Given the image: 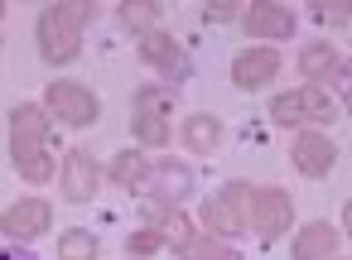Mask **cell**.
Segmentation results:
<instances>
[{"label": "cell", "instance_id": "obj_22", "mask_svg": "<svg viewBox=\"0 0 352 260\" xmlns=\"http://www.w3.org/2000/svg\"><path fill=\"white\" fill-rule=\"evenodd\" d=\"M160 246H164V231H155V226H140V231L126 241V250H131V255H155Z\"/></svg>", "mask_w": 352, "mask_h": 260}, {"label": "cell", "instance_id": "obj_4", "mask_svg": "<svg viewBox=\"0 0 352 260\" xmlns=\"http://www.w3.org/2000/svg\"><path fill=\"white\" fill-rule=\"evenodd\" d=\"M270 121L275 126H304V121H333V102L323 97V87H299V92H280L270 102Z\"/></svg>", "mask_w": 352, "mask_h": 260}, {"label": "cell", "instance_id": "obj_15", "mask_svg": "<svg viewBox=\"0 0 352 260\" xmlns=\"http://www.w3.org/2000/svg\"><path fill=\"white\" fill-rule=\"evenodd\" d=\"M299 73L309 78V87H318V82H338L342 58H338L333 44H309V49L299 54Z\"/></svg>", "mask_w": 352, "mask_h": 260}, {"label": "cell", "instance_id": "obj_26", "mask_svg": "<svg viewBox=\"0 0 352 260\" xmlns=\"http://www.w3.org/2000/svg\"><path fill=\"white\" fill-rule=\"evenodd\" d=\"M342 231L352 236V198H347V207H342Z\"/></svg>", "mask_w": 352, "mask_h": 260}, {"label": "cell", "instance_id": "obj_12", "mask_svg": "<svg viewBox=\"0 0 352 260\" xmlns=\"http://www.w3.org/2000/svg\"><path fill=\"white\" fill-rule=\"evenodd\" d=\"M140 58L145 63H155L169 82H179V78H188V58H184V49L164 34V29H150L145 39H140Z\"/></svg>", "mask_w": 352, "mask_h": 260}, {"label": "cell", "instance_id": "obj_10", "mask_svg": "<svg viewBox=\"0 0 352 260\" xmlns=\"http://www.w3.org/2000/svg\"><path fill=\"white\" fill-rule=\"evenodd\" d=\"M333 159H338V150H333V140H328V135L304 130V135L289 145V164H294L304 178H323V174L333 169Z\"/></svg>", "mask_w": 352, "mask_h": 260}, {"label": "cell", "instance_id": "obj_20", "mask_svg": "<svg viewBox=\"0 0 352 260\" xmlns=\"http://www.w3.org/2000/svg\"><path fill=\"white\" fill-rule=\"evenodd\" d=\"M131 130H135V140H140V145H150V150L169 145V126H164V116H160V111H135Z\"/></svg>", "mask_w": 352, "mask_h": 260}, {"label": "cell", "instance_id": "obj_8", "mask_svg": "<svg viewBox=\"0 0 352 260\" xmlns=\"http://www.w3.org/2000/svg\"><path fill=\"white\" fill-rule=\"evenodd\" d=\"M49 222H54V212H49V202L44 198H20L15 207H6V236L10 241H34V236H44L49 231Z\"/></svg>", "mask_w": 352, "mask_h": 260}, {"label": "cell", "instance_id": "obj_5", "mask_svg": "<svg viewBox=\"0 0 352 260\" xmlns=\"http://www.w3.org/2000/svg\"><path fill=\"white\" fill-rule=\"evenodd\" d=\"M44 106H49L58 121H68V126H97V116H102V102H97L82 82H49Z\"/></svg>", "mask_w": 352, "mask_h": 260}, {"label": "cell", "instance_id": "obj_16", "mask_svg": "<svg viewBox=\"0 0 352 260\" xmlns=\"http://www.w3.org/2000/svg\"><path fill=\"white\" fill-rule=\"evenodd\" d=\"M184 145H188L193 154H212V150L222 145V121L208 116V111L188 116V121H184Z\"/></svg>", "mask_w": 352, "mask_h": 260}, {"label": "cell", "instance_id": "obj_3", "mask_svg": "<svg viewBox=\"0 0 352 260\" xmlns=\"http://www.w3.org/2000/svg\"><path fill=\"white\" fill-rule=\"evenodd\" d=\"M251 183H227L217 198H203V226L222 241V236H236L241 226H246V217H241V207H251Z\"/></svg>", "mask_w": 352, "mask_h": 260}, {"label": "cell", "instance_id": "obj_1", "mask_svg": "<svg viewBox=\"0 0 352 260\" xmlns=\"http://www.w3.org/2000/svg\"><path fill=\"white\" fill-rule=\"evenodd\" d=\"M10 159L30 183L54 178V150H49V116L34 102H20L10 111Z\"/></svg>", "mask_w": 352, "mask_h": 260}, {"label": "cell", "instance_id": "obj_25", "mask_svg": "<svg viewBox=\"0 0 352 260\" xmlns=\"http://www.w3.org/2000/svg\"><path fill=\"white\" fill-rule=\"evenodd\" d=\"M0 260H39V255H34L30 246H20V241H10L6 250H0Z\"/></svg>", "mask_w": 352, "mask_h": 260}, {"label": "cell", "instance_id": "obj_2", "mask_svg": "<svg viewBox=\"0 0 352 260\" xmlns=\"http://www.w3.org/2000/svg\"><path fill=\"white\" fill-rule=\"evenodd\" d=\"M87 15H92L87 5H49V10L39 15L34 39H39L44 63L63 68V63H73V58L82 54V25H87Z\"/></svg>", "mask_w": 352, "mask_h": 260}, {"label": "cell", "instance_id": "obj_24", "mask_svg": "<svg viewBox=\"0 0 352 260\" xmlns=\"http://www.w3.org/2000/svg\"><path fill=\"white\" fill-rule=\"evenodd\" d=\"M314 15H318V20H338V25H342V20H347V5H328V0H318Z\"/></svg>", "mask_w": 352, "mask_h": 260}, {"label": "cell", "instance_id": "obj_17", "mask_svg": "<svg viewBox=\"0 0 352 260\" xmlns=\"http://www.w3.org/2000/svg\"><path fill=\"white\" fill-rule=\"evenodd\" d=\"M107 178H111V183H126V188L145 183V178H150V169H145V154H140V150H121V154L111 159Z\"/></svg>", "mask_w": 352, "mask_h": 260}, {"label": "cell", "instance_id": "obj_21", "mask_svg": "<svg viewBox=\"0 0 352 260\" xmlns=\"http://www.w3.org/2000/svg\"><path fill=\"white\" fill-rule=\"evenodd\" d=\"M121 25L145 39V34L160 25V5H150V0H126V5H121Z\"/></svg>", "mask_w": 352, "mask_h": 260}, {"label": "cell", "instance_id": "obj_14", "mask_svg": "<svg viewBox=\"0 0 352 260\" xmlns=\"http://www.w3.org/2000/svg\"><path fill=\"white\" fill-rule=\"evenodd\" d=\"M338 255V231L328 222H309L294 236V260H333Z\"/></svg>", "mask_w": 352, "mask_h": 260}, {"label": "cell", "instance_id": "obj_11", "mask_svg": "<svg viewBox=\"0 0 352 260\" xmlns=\"http://www.w3.org/2000/svg\"><path fill=\"white\" fill-rule=\"evenodd\" d=\"M241 25H246L251 39H294V29H299L289 5H251L241 15Z\"/></svg>", "mask_w": 352, "mask_h": 260}, {"label": "cell", "instance_id": "obj_9", "mask_svg": "<svg viewBox=\"0 0 352 260\" xmlns=\"http://www.w3.org/2000/svg\"><path fill=\"white\" fill-rule=\"evenodd\" d=\"M188 193H193V169H188V164H179V159L150 164V198H155V202L174 207V202H184Z\"/></svg>", "mask_w": 352, "mask_h": 260}, {"label": "cell", "instance_id": "obj_6", "mask_svg": "<svg viewBox=\"0 0 352 260\" xmlns=\"http://www.w3.org/2000/svg\"><path fill=\"white\" fill-rule=\"evenodd\" d=\"M289 222H294V202H289L285 188H256V193H251V231H256L261 241L285 236Z\"/></svg>", "mask_w": 352, "mask_h": 260}, {"label": "cell", "instance_id": "obj_27", "mask_svg": "<svg viewBox=\"0 0 352 260\" xmlns=\"http://www.w3.org/2000/svg\"><path fill=\"white\" fill-rule=\"evenodd\" d=\"M347 111H352V97H347Z\"/></svg>", "mask_w": 352, "mask_h": 260}, {"label": "cell", "instance_id": "obj_23", "mask_svg": "<svg viewBox=\"0 0 352 260\" xmlns=\"http://www.w3.org/2000/svg\"><path fill=\"white\" fill-rule=\"evenodd\" d=\"M203 20H212V25L222 20V25H227V20H236V5H232V0H212V5L203 10Z\"/></svg>", "mask_w": 352, "mask_h": 260}, {"label": "cell", "instance_id": "obj_13", "mask_svg": "<svg viewBox=\"0 0 352 260\" xmlns=\"http://www.w3.org/2000/svg\"><path fill=\"white\" fill-rule=\"evenodd\" d=\"M275 73H280V54H275V49H246V54H236V63H232V82H236L241 92L265 87Z\"/></svg>", "mask_w": 352, "mask_h": 260}, {"label": "cell", "instance_id": "obj_7", "mask_svg": "<svg viewBox=\"0 0 352 260\" xmlns=\"http://www.w3.org/2000/svg\"><path fill=\"white\" fill-rule=\"evenodd\" d=\"M58 188L68 202H92L97 188H102V164L87 154V150H68L63 154V174H58Z\"/></svg>", "mask_w": 352, "mask_h": 260}, {"label": "cell", "instance_id": "obj_19", "mask_svg": "<svg viewBox=\"0 0 352 260\" xmlns=\"http://www.w3.org/2000/svg\"><path fill=\"white\" fill-rule=\"evenodd\" d=\"M97 250H102V246H97V236H92L87 226H73V231L58 236V255H63V260H97Z\"/></svg>", "mask_w": 352, "mask_h": 260}, {"label": "cell", "instance_id": "obj_18", "mask_svg": "<svg viewBox=\"0 0 352 260\" xmlns=\"http://www.w3.org/2000/svg\"><path fill=\"white\" fill-rule=\"evenodd\" d=\"M179 255L184 260H241L232 246H222L217 236H184L179 241Z\"/></svg>", "mask_w": 352, "mask_h": 260}]
</instances>
